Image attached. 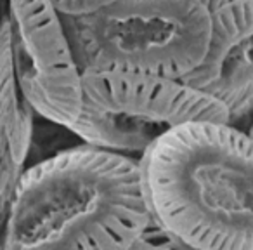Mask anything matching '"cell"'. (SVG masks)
Here are the masks:
<instances>
[{"label":"cell","mask_w":253,"mask_h":250,"mask_svg":"<svg viewBox=\"0 0 253 250\" xmlns=\"http://www.w3.org/2000/svg\"><path fill=\"white\" fill-rule=\"evenodd\" d=\"M153 224L139 158L82 141L23 172L2 250H130Z\"/></svg>","instance_id":"cell-1"},{"label":"cell","mask_w":253,"mask_h":250,"mask_svg":"<svg viewBox=\"0 0 253 250\" xmlns=\"http://www.w3.org/2000/svg\"><path fill=\"white\" fill-rule=\"evenodd\" d=\"M153 221L193 250H253V138L224 122H189L141 156Z\"/></svg>","instance_id":"cell-2"},{"label":"cell","mask_w":253,"mask_h":250,"mask_svg":"<svg viewBox=\"0 0 253 250\" xmlns=\"http://www.w3.org/2000/svg\"><path fill=\"white\" fill-rule=\"evenodd\" d=\"M63 16L82 71H132L184 80L203 61L211 11L203 0H115Z\"/></svg>","instance_id":"cell-3"},{"label":"cell","mask_w":253,"mask_h":250,"mask_svg":"<svg viewBox=\"0 0 253 250\" xmlns=\"http://www.w3.org/2000/svg\"><path fill=\"white\" fill-rule=\"evenodd\" d=\"M231 123L213 98L182 80L132 71H84V101L70 129L84 143L139 158L189 122Z\"/></svg>","instance_id":"cell-4"},{"label":"cell","mask_w":253,"mask_h":250,"mask_svg":"<svg viewBox=\"0 0 253 250\" xmlns=\"http://www.w3.org/2000/svg\"><path fill=\"white\" fill-rule=\"evenodd\" d=\"M14 75L37 115L70 131L82 113L84 71L50 0H4Z\"/></svg>","instance_id":"cell-5"},{"label":"cell","mask_w":253,"mask_h":250,"mask_svg":"<svg viewBox=\"0 0 253 250\" xmlns=\"http://www.w3.org/2000/svg\"><path fill=\"white\" fill-rule=\"evenodd\" d=\"M184 84L218 101L241 127L253 111V0L211 9L208 49Z\"/></svg>","instance_id":"cell-6"},{"label":"cell","mask_w":253,"mask_h":250,"mask_svg":"<svg viewBox=\"0 0 253 250\" xmlns=\"http://www.w3.org/2000/svg\"><path fill=\"white\" fill-rule=\"evenodd\" d=\"M37 111L23 96L14 75L11 42L5 23L0 28V200L9 205L19 177L28 167Z\"/></svg>","instance_id":"cell-7"},{"label":"cell","mask_w":253,"mask_h":250,"mask_svg":"<svg viewBox=\"0 0 253 250\" xmlns=\"http://www.w3.org/2000/svg\"><path fill=\"white\" fill-rule=\"evenodd\" d=\"M54 7L66 16H78L87 14V12L97 11L104 5L111 4L115 0H50Z\"/></svg>","instance_id":"cell-8"},{"label":"cell","mask_w":253,"mask_h":250,"mask_svg":"<svg viewBox=\"0 0 253 250\" xmlns=\"http://www.w3.org/2000/svg\"><path fill=\"white\" fill-rule=\"evenodd\" d=\"M130 250H177V249L170 242L169 236L160 228H156V224H153V228Z\"/></svg>","instance_id":"cell-9"},{"label":"cell","mask_w":253,"mask_h":250,"mask_svg":"<svg viewBox=\"0 0 253 250\" xmlns=\"http://www.w3.org/2000/svg\"><path fill=\"white\" fill-rule=\"evenodd\" d=\"M241 129H243V131H246L253 138V111H252V115L248 116V120H246V122L241 125Z\"/></svg>","instance_id":"cell-10"},{"label":"cell","mask_w":253,"mask_h":250,"mask_svg":"<svg viewBox=\"0 0 253 250\" xmlns=\"http://www.w3.org/2000/svg\"><path fill=\"white\" fill-rule=\"evenodd\" d=\"M205 4L210 7V11L211 9H215V7H218V5H224V4H227V2H232V0H203Z\"/></svg>","instance_id":"cell-11"},{"label":"cell","mask_w":253,"mask_h":250,"mask_svg":"<svg viewBox=\"0 0 253 250\" xmlns=\"http://www.w3.org/2000/svg\"><path fill=\"white\" fill-rule=\"evenodd\" d=\"M170 242L173 243V247H175L177 250H193V249H189V247L182 245V243H179V242H173V240H170Z\"/></svg>","instance_id":"cell-12"}]
</instances>
